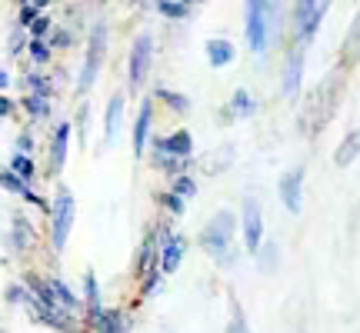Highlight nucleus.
Masks as SVG:
<instances>
[{
	"label": "nucleus",
	"mask_w": 360,
	"mask_h": 333,
	"mask_svg": "<svg viewBox=\"0 0 360 333\" xmlns=\"http://www.w3.org/2000/svg\"><path fill=\"white\" fill-rule=\"evenodd\" d=\"M233 240H237V214L233 210H217L214 217L207 220L200 233H197V244L207 256H214L220 267H231L233 263Z\"/></svg>",
	"instance_id": "f257e3e1"
},
{
	"label": "nucleus",
	"mask_w": 360,
	"mask_h": 333,
	"mask_svg": "<svg viewBox=\"0 0 360 333\" xmlns=\"http://www.w3.org/2000/svg\"><path fill=\"white\" fill-rule=\"evenodd\" d=\"M74 223H77V200H74V190L70 187H57L51 200V210H47V227H51V250L57 256L67 250V240L74 233Z\"/></svg>",
	"instance_id": "f03ea898"
},
{
	"label": "nucleus",
	"mask_w": 360,
	"mask_h": 333,
	"mask_svg": "<svg viewBox=\"0 0 360 333\" xmlns=\"http://www.w3.org/2000/svg\"><path fill=\"white\" fill-rule=\"evenodd\" d=\"M277 17H281V7L277 4H267V0H250L244 7V34H247V47L254 53H267V47L274 44V34H277Z\"/></svg>",
	"instance_id": "7ed1b4c3"
},
{
	"label": "nucleus",
	"mask_w": 360,
	"mask_h": 333,
	"mask_svg": "<svg viewBox=\"0 0 360 333\" xmlns=\"http://www.w3.org/2000/svg\"><path fill=\"white\" fill-rule=\"evenodd\" d=\"M107 44H110V30H107V20H97L87 34V53H84V67L77 74V97H87L94 84L101 80V67L103 57H107Z\"/></svg>",
	"instance_id": "20e7f679"
},
{
	"label": "nucleus",
	"mask_w": 360,
	"mask_h": 333,
	"mask_svg": "<svg viewBox=\"0 0 360 333\" xmlns=\"http://www.w3.org/2000/svg\"><path fill=\"white\" fill-rule=\"evenodd\" d=\"M150 67H154V34L141 30L127 53V87L141 90L147 84V77H150Z\"/></svg>",
	"instance_id": "39448f33"
},
{
	"label": "nucleus",
	"mask_w": 360,
	"mask_h": 333,
	"mask_svg": "<svg viewBox=\"0 0 360 333\" xmlns=\"http://www.w3.org/2000/svg\"><path fill=\"white\" fill-rule=\"evenodd\" d=\"M327 11H330V4H314V0H300V4H294L290 24H294L297 47H307L310 40L317 37V27H321V20L327 17Z\"/></svg>",
	"instance_id": "423d86ee"
},
{
	"label": "nucleus",
	"mask_w": 360,
	"mask_h": 333,
	"mask_svg": "<svg viewBox=\"0 0 360 333\" xmlns=\"http://www.w3.org/2000/svg\"><path fill=\"white\" fill-rule=\"evenodd\" d=\"M237 227H240L244 250L257 256V250L264 247V210H260L257 197H244V204H240V217H237Z\"/></svg>",
	"instance_id": "0eeeda50"
},
{
	"label": "nucleus",
	"mask_w": 360,
	"mask_h": 333,
	"mask_svg": "<svg viewBox=\"0 0 360 333\" xmlns=\"http://www.w3.org/2000/svg\"><path fill=\"white\" fill-rule=\"evenodd\" d=\"M304 166L297 164L290 170H283L281 180H277V197H281V204L287 214H300L304 210Z\"/></svg>",
	"instance_id": "6e6552de"
},
{
	"label": "nucleus",
	"mask_w": 360,
	"mask_h": 333,
	"mask_svg": "<svg viewBox=\"0 0 360 333\" xmlns=\"http://www.w3.org/2000/svg\"><path fill=\"white\" fill-rule=\"evenodd\" d=\"M70 141H74V127L60 120L51 133V147H47V174L51 177H60L67 166V157H70Z\"/></svg>",
	"instance_id": "1a4fd4ad"
},
{
	"label": "nucleus",
	"mask_w": 360,
	"mask_h": 333,
	"mask_svg": "<svg viewBox=\"0 0 360 333\" xmlns=\"http://www.w3.org/2000/svg\"><path fill=\"white\" fill-rule=\"evenodd\" d=\"M304 64H307L304 47H290L281 67V93L287 100H294L297 93H300V87H304Z\"/></svg>",
	"instance_id": "9d476101"
},
{
	"label": "nucleus",
	"mask_w": 360,
	"mask_h": 333,
	"mask_svg": "<svg viewBox=\"0 0 360 333\" xmlns=\"http://www.w3.org/2000/svg\"><path fill=\"white\" fill-rule=\"evenodd\" d=\"M124 114H127V93L117 90V93H110L107 110H103V143H107V147H114L117 137H120V130H124Z\"/></svg>",
	"instance_id": "9b49d317"
},
{
	"label": "nucleus",
	"mask_w": 360,
	"mask_h": 333,
	"mask_svg": "<svg viewBox=\"0 0 360 333\" xmlns=\"http://www.w3.org/2000/svg\"><path fill=\"white\" fill-rule=\"evenodd\" d=\"M150 130H154V100L147 97L141 103V110L134 117V133H130V147H134V157H143L147 154V147H150Z\"/></svg>",
	"instance_id": "f8f14e48"
},
{
	"label": "nucleus",
	"mask_w": 360,
	"mask_h": 333,
	"mask_svg": "<svg viewBox=\"0 0 360 333\" xmlns=\"http://www.w3.org/2000/svg\"><path fill=\"white\" fill-rule=\"evenodd\" d=\"M150 150H160V154L174 157V160H191L193 157L191 130H174L167 137H154V141H150Z\"/></svg>",
	"instance_id": "ddd939ff"
},
{
	"label": "nucleus",
	"mask_w": 360,
	"mask_h": 333,
	"mask_svg": "<svg viewBox=\"0 0 360 333\" xmlns=\"http://www.w3.org/2000/svg\"><path fill=\"white\" fill-rule=\"evenodd\" d=\"M87 327L94 333H130V330H134V317H130L127 310L103 307L94 320H87Z\"/></svg>",
	"instance_id": "4468645a"
},
{
	"label": "nucleus",
	"mask_w": 360,
	"mask_h": 333,
	"mask_svg": "<svg viewBox=\"0 0 360 333\" xmlns=\"http://www.w3.org/2000/svg\"><path fill=\"white\" fill-rule=\"evenodd\" d=\"M184 256H187V237H184V233H170V237H164V244H160L157 267H160L164 277H167V273H177L180 263H184Z\"/></svg>",
	"instance_id": "2eb2a0df"
},
{
	"label": "nucleus",
	"mask_w": 360,
	"mask_h": 333,
	"mask_svg": "<svg viewBox=\"0 0 360 333\" xmlns=\"http://www.w3.org/2000/svg\"><path fill=\"white\" fill-rule=\"evenodd\" d=\"M0 187H4L7 193H17V197H20V200H27L30 207H40L44 214L51 210V204H47V200H44V197H40V193L34 190L30 183H24L20 177H13L11 170H0Z\"/></svg>",
	"instance_id": "dca6fc26"
},
{
	"label": "nucleus",
	"mask_w": 360,
	"mask_h": 333,
	"mask_svg": "<svg viewBox=\"0 0 360 333\" xmlns=\"http://www.w3.org/2000/svg\"><path fill=\"white\" fill-rule=\"evenodd\" d=\"M80 303H84V323L94 320L103 310V296H101V280L94 270H84V290H80Z\"/></svg>",
	"instance_id": "f3484780"
},
{
	"label": "nucleus",
	"mask_w": 360,
	"mask_h": 333,
	"mask_svg": "<svg viewBox=\"0 0 360 333\" xmlns=\"http://www.w3.org/2000/svg\"><path fill=\"white\" fill-rule=\"evenodd\" d=\"M204 53H207V64L220 70V67H231L233 57H237V47H233V40L227 37H210L204 44Z\"/></svg>",
	"instance_id": "a211bd4d"
},
{
	"label": "nucleus",
	"mask_w": 360,
	"mask_h": 333,
	"mask_svg": "<svg viewBox=\"0 0 360 333\" xmlns=\"http://www.w3.org/2000/svg\"><path fill=\"white\" fill-rule=\"evenodd\" d=\"M257 114V100L250 97V90L237 87L231 93V100H227V110H224V120H250V117Z\"/></svg>",
	"instance_id": "6ab92c4d"
},
{
	"label": "nucleus",
	"mask_w": 360,
	"mask_h": 333,
	"mask_svg": "<svg viewBox=\"0 0 360 333\" xmlns=\"http://www.w3.org/2000/svg\"><path fill=\"white\" fill-rule=\"evenodd\" d=\"M37 240V230L27 214H11V247L13 250H30Z\"/></svg>",
	"instance_id": "aec40b11"
},
{
	"label": "nucleus",
	"mask_w": 360,
	"mask_h": 333,
	"mask_svg": "<svg viewBox=\"0 0 360 333\" xmlns=\"http://www.w3.org/2000/svg\"><path fill=\"white\" fill-rule=\"evenodd\" d=\"M47 287H51L53 303H57L60 310H67V313H74V317H77V310L84 307V303H80V294H74V287H70V283H64L60 277H47Z\"/></svg>",
	"instance_id": "412c9836"
},
{
	"label": "nucleus",
	"mask_w": 360,
	"mask_h": 333,
	"mask_svg": "<svg viewBox=\"0 0 360 333\" xmlns=\"http://www.w3.org/2000/svg\"><path fill=\"white\" fill-rule=\"evenodd\" d=\"M360 157V130H350L344 141L337 143V150H334V164L337 166H350L354 160Z\"/></svg>",
	"instance_id": "4be33fe9"
},
{
	"label": "nucleus",
	"mask_w": 360,
	"mask_h": 333,
	"mask_svg": "<svg viewBox=\"0 0 360 333\" xmlns=\"http://www.w3.org/2000/svg\"><path fill=\"white\" fill-rule=\"evenodd\" d=\"M154 97L167 110H174V114H191V97L187 93H180V90H170V87H157L154 90Z\"/></svg>",
	"instance_id": "5701e85b"
},
{
	"label": "nucleus",
	"mask_w": 360,
	"mask_h": 333,
	"mask_svg": "<svg viewBox=\"0 0 360 333\" xmlns=\"http://www.w3.org/2000/svg\"><path fill=\"white\" fill-rule=\"evenodd\" d=\"M340 53H344V64H357V60H360V13L354 17V24H350Z\"/></svg>",
	"instance_id": "b1692460"
},
{
	"label": "nucleus",
	"mask_w": 360,
	"mask_h": 333,
	"mask_svg": "<svg viewBox=\"0 0 360 333\" xmlns=\"http://www.w3.org/2000/svg\"><path fill=\"white\" fill-rule=\"evenodd\" d=\"M20 107L27 110L30 120H47V117L53 114L51 97H37V93H24V103H20Z\"/></svg>",
	"instance_id": "393cba45"
},
{
	"label": "nucleus",
	"mask_w": 360,
	"mask_h": 333,
	"mask_svg": "<svg viewBox=\"0 0 360 333\" xmlns=\"http://www.w3.org/2000/svg\"><path fill=\"white\" fill-rule=\"evenodd\" d=\"M7 170H11L13 177H20L24 183H30V187H34V177H37V164H34V157L13 154V157H11V166H7Z\"/></svg>",
	"instance_id": "a878e982"
},
{
	"label": "nucleus",
	"mask_w": 360,
	"mask_h": 333,
	"mask_svg": "<svg viewBox=\"0 0 360 333\" xmlns=\"http://www.w3.org/2000/svg\"><path fill=\"white\" fill-rule=\"evenodd\" d=\"M167 190L174 193V197H180L184 204H187V200H193V197H197V180H193L191 174H180V177L170 180Z\"/></svg>",
	"instance_id": "bb28decb"
},
{
	"label": "nucleus",
	"mask_w": 360,
	"mask_h": 333,
	"mask_svg": "<svg viewBox=\"0 0 360 333\" xmlns=\"http://www.w3.org/2000/svg\"><path fill=\"white\" fill-rule=\"evenodd\" d=\"M160 17H167V20H187L191 17V4H177V0H157V7H154Z\"/></svg>",
	"instance_id": "cd10ccee"
},
{
	"label": "nucleus",
	"mask_w": 360,
	"mask_h": 333,
	"mask_svg": "<svg viewBox=\"0 0 360 333\" xmlns=\"http://www.w3.org/2000/svg\"><path fill=\"white\" fill-rule=\"evenodd\" d=\"M224 333H254V330H250V323H247L244 307L237 303V296H231V320H227Z\"/></svg>",
	"instance_id": "c85d7f7f"
},
{
	"label": "nucleus",
	"mask_w": 360,
	"mask_h": 333,
	"mask_svg": "<svg viewBox=\"0 0 360 333\" xmlns=\"http://www.w3.org/2000/svg\"><path fill=\"white\" fill-rule=\"evenodd\" d=\"M257 263L264 273H274L277 270V263H281V247L274 244V240H267V244L257 250Z\"/></svg>",
	"instance_id": "c756f323"
},
{
	"label": "nucleus",
	"mask_w": 360,
	"mask_h": 333,
	"mask_svg": "<svg viewBox=\"0 0 360 333\" xmlns=\"http://www.w3.org/2000/svg\"><path fill=\"white\" fill-rule=\"evenodd\" d=\"M24 90L37 93V97H53V84L44 74H24Z\"/></svg>",
	"instance_id": "7c9ffc66"
},
{
	"label": "nucleus",
	"mask_w": 360,
	"mask_h": 333,
	"mask_svg": "<svg viewBox=\"0 0 360 333\" xmlns=\"http://www.w3.org/2000/svg\"><path fill=\"white\" fill-rule=\"evenodd\" d=\"M27 53H30V60L40 64V67L53 60V47L47 44V40H30V44H27Z\"/></svg>",
	"instance_id": "2f4dec72"
},
{
	"label": "nucleus",
	"mask_w": 360,
	"mask_h": 333,
	"mask_svg": "<svg viewBox=\"0 0 360 333\" xmlns=\"http://www.w3.org/2000/svg\"><path fill=\"white\" fill-rule=\"evenodd\" d=\"M160 287H164V273H160V270H154V273L141 277V296H143V300L157 296V294H160Z\"/></svg>",
	"instance_id": "473e14b6"
},
{
	"label": "nucleus",
	"mask_w": 360,
	"mask_h": 333,
	"mask_svg": "<svg viewBox=\"0 0 360 333\" xmlns=\"http://www.w3.org/2000/svg\"><path fill=\"white\" fill-rule=\"evenodd\" d=\"M30 30V40H51V34H53V20L47 17V13H40L34 24L27 27Z\"/></svg>",
	"instance_id": "72a5a7b5"
},
{
	"label": "nucleus",
	"mask_w": 360,
	"mask_h": 333,
	"mask_svg": "<svg viewBox=\"0 0 360 333\" xmlns=\"http://www.w3.org/2000/svg\"><path fill=\"white\" fill-rule=\"evenodd\" d=\"M40 13H44V0H40V4H24V7L17 11V27H24V30H27V27L34 24Z\"/></svg>",
	"instance_id": "f704fd0d"
},
{
	"label": "nucleus",
	"mask_w": 360,
	"mask_h": 333,
	"mask_svg": "<svg viewBox=\"0 0 360 333\" xmlns=\"http://www.w3.org/2000/svg\"><path fill=\"white\" fill-rule=\"evenodd\" d=\"M160 207L167 210L170 217H184V210H187V204H184L180 197H174V193H170V190H164V193H160Z\"/></svg>",
	"instance_id": "c9c22d12"
},
{
	"label": "nucleus",
	"mask_w": 360,
	"mask_h": 333,
	"mask_svg": "<svg viewBox=\"0 0 360 333\" xmlns=\"http://www.w3.org/2000/svg\"><path fill=\"white\" fill-rule=\"evenodd\" d=\"M87 120H90V107L87 103H80V114H77V124H70L74 127V137H77L80 143L87 141Z\"/></svg>",
	"instance_id": "e433bc0d"
},
{
	"label": "nucleus",
	"mask_w": 360,
	"mask_h": 333,
	"mask_svg": "<svg viewBox=\"0 0 360 333\" xmlns=\"http://www.w3.org/2000/svg\"><path fill=\"white\" fill-rule=\"evenodd\" d=\"M47 44H51L53 51H57V47H70V44H74V34H70V30H64V27H53V34H51V40H47Z\"/></svg>",
	"instance_id": "4c0bfd02"
},
{
	"label": "nucleus",
	"mask_w": 360,
	"mask_h": 333,
	"mask_svg": "<svg viewBox=\"0 0 360 333\" xmlns=\"http://www.w3.org/2000/svg\"><path fill=\"white\" fill-rule=\"evenodd\" d=\"M13 154H24V157H34V137L30 133H17V143H13Z\"/></svg>",
	"instance_id": "58836bf2"
},
{
	"label": "nucleus",
	"mask_w": 360,
	"mask_h": 333,
	"mask_svg": "<svg viewBox=\"0 0 360 333\" xmlns=\"http://www.w3.org/2000/svg\"><path fill=\"white\" fill-rule=\"evenodd\" d=\"M24 37H27L24 27H13V34H11V57H20V51H24Z\"/></svg>",
	"instance_id": "ea45409f"
},
{
	"label": "nucleus",
	"mask_w": 360,
	"mask_h": 333,
	"mask_svg": "<svg viewBox=\"0 0 360 333\" xmlns=\"http://www.w3.org/2000/svg\"><path fill=\"white\" fill-rule=\"evenodd\" d=\"M27 300V287L24 283H13V287H7V303H24Z\"/></svg>",
	"instance_id": "a19ab883"
},
{
	"label": "nucleus",
	"mask_w": 360,
	"mask_h": 333,
	"mask_svg": "<svg viewBox=\"0 0 360 333\" xmlns=\"http://www.w3.org/2000/svg\"><path fill=\"white\" fill-rule=\"evenodd\" d=\"M13 107H17V103H13L7 93H0V120H7V117L13 114Z\"/></svg>",
	"instance_id": "79ce46f5"
},
{
	"label": "nucleus",
	"mask_w": 360,
	"mask_h": 333,
	"mask_svg": "<svg viewBox=\"0 0 360 333\" xmlns=\"http://www.w3.org/2000/svg\"><path fill=\"white\" fill-rule=\"evenodd\" d=\"M11 87V74H7V70H4V67H0V93H4V90Z\"/></svg>",
	"instance_id": "37998d69"
}]
</instances>
